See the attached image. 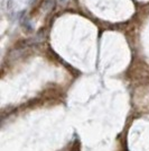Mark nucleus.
<instances>
[{
  "mask_svg": "<svg viewBox=\"0 0 149 151\" xmlns=\"http://www.w3.org/2000/svg\"><path fill=\"white\" fill-rule=\"evenodd\" d=\"M2 4L7 5V7L6 6L4 7V9H6L8 13H9V12H13V6H15V4H13V0H5Z\"/></svg>",
  "mask_w": 149,
  "mask_h": 151,
  "instance_id": "nucleus-1",
  "label": "nucleus"
}]
</instances>
